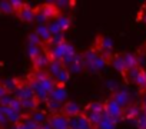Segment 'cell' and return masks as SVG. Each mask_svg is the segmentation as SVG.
I'll return each instance as SVG.
<instances>
[{"instance_id": "32", "label": "cell", "mask_w": 146, "mask_h": 129, "mask_svg": "<svg viewBox=\"0 0 146 129\" xmlns=\"http://www.w3.org/2000/svg\"><path fill=\"white\" fill-rule=\"evenodd\" d=\"M135 83H136L140 89H146V75H145V70H142V72L139 73V76L136 78Z\"/></svg>"}, {"instance_id": "2", "label": "cell", "mask_w": 146, "mask_h": 129, "mask_svg": "<svg viewBox=\"0 0 146 129\" xmlns=\"http://www.w3.org/2000/svg\"><path fill=\"white\" fill-rule=\"evenodd\" d=\"M46 52L49 53V56H50L52 60H59V62H62L63 57L67 56V55H75V53H76L75 47H73L70 43H67L66 40H64L63 43L57 45V46H52V47H49Z\"/></svg>"}, {"instance_id": "1", "label": "cell", "mask_w": 146, "mask_h": 129, "mask_svg": "<svg viewBox=\"0 0 146 129\" xmlns=\"http://www.w3.org/2000/svg\"><path fill=\"white\" fill-rule=\"evenodd\" d=\"M27 83L30 85V88L35 92V98L37 100H47L50 92L54 89L56 82L54 79L46 72V70H35Z\"/></svg>"}, {"instance_id": "34", "label": "cell", "mask_w": 146, "mask_h": 129, "mask_svg": "<svg viewBox=\"0 0 146 129\" xmlns=\"http://www.w3.org/2000/svg\"><path fill=\"white\" fill-rule=\"evenodd\" d=\"M135 123H136V126H137L139 129H146V115L142 112L140 116L135 120Z\"/></svg>"}, {"instance_id": "3", "label": "cell", "mask_w": 146, "mask_h": 129, "mask_svg": "<svg viewBox=\"0 0 146 129\" xmlns=\"http://www.w3.org/2000/svg\"><path fill=\"white\" fill-rule=\"evenodd\" d=\"M67 119H69V129H93L95 128L83 113H80L78 116L67 118Z\"/></svg>"}, {"instance_id": "36", "label": "cell", "mask_w": 146, "mask_h": 129, "mask_svg": "<svg viewBox=\"0 0 146 129\" xmlns=\"http://www.w3.org/2000/svg\"><path fill=\"white\" fill-rule=\"evenodd\" d=\"M12 99H13V95H12V93H7L6 96H3L2 99H0V106H2V108H7V106H10Z\"/></svg>"}, {"instance_id": "7", "label": "cell", "mask_w": 146, "mask_h": 129, "mask_svg": "<svg viewBox=\"0 0 146 129\" xmlns=\"http://www.w3.org/2000/svg\"><path fill=\"white\" fill-rule=\"evenodd\" d=\"M112 99L125 110L127 106H130V95H129V92L127 90H125V89H119V90H116L115 93H113V96H112Z\"/></svg>"}, {"instance_id": "30", "label": "cell", "mask_w": 146, "mask_h": 129, "mask_svg": "<svg viewBox=\"0 0 146 129\" xmlns=\"http://www.w3.org/2000/svg\"><path fill=\"white\" fill-rule=\"evenodd\" d=\"M140 72H142V69H140V68H133V69L127 70V72L125 73V76H126L129 80L135 82V80H136V78L139 76V73H140Z\"/></svg>"}, {"instance_id": "10", "label": "cell", "mask_w": 146, "mask_h": 129, "mask_svg": "<svg viewBox=\"0 0 146 129\" xmlns=\"http://www.w3.org/2000/svg\"><path fill=\"white\" fill-rule=\"evenodd\" d=\"M62 113L67 118H72V116H78L82 113L80 110V106L76 103V102H64L63 103V109H62Z\"/></svg>"}, {"instance_id": "8", "label": "cell", "mask_w": 146, "mask_h": 129, "mask_svg": "<svg viewBox=\"0 0 146 129\" xmlns=\"http://www.w3.org/2000/svg\"><path fill=\"white\" fill-rule=\"evenodd\" d=\"M50 56L46 50H43L37 57L33 59V66L36 68V70H46L49 68V64H50Z\"/></svg>"}, {"instance_id": "37", "label": "cell", "mask_w": 146, "mask_h": 129, "mask_svg": "<svg viewBox=\"0 0 146 129\" xmlns=\"http://www.w3.org/2000/svg\"><path fill=\"white\" fill-rule=\"evenodd\" d=\"M10 3H12L13 10H15V12H17V13H19V12H20V10L26 6V3H25V2H20V0H12Z\"/></svg>"}, {"instance_id": "9", "label": "cell", "mask_w": 146, "mask_h": 129, "mask_svg": "<svg viewBox=\"0 0 146 129\" xmlns=\"http://www.w3.org/2000/svg\"><path fill=\"white\" fill-rule=\"evenodd\" d=\"M0 108H2V106H0ZM2 113L6 116L7 123H12V125H17V123H20L22 119H23V115H22L20 112L13 110L10 106H7V108H2Z\"/></svg>"}, {"instance_id": "26", "label": "cell", "mask_w": 146, "mask_h": 129, "mask_svg": "<svg viewBox=\"0 0 146 129\" xmlns=\"http://www.w3.org/2000/svg\"><path fill=\"white\" fill-rule=\"evenodd\" d=\"M37 105H39V100H37L36 98L22 100V106H23V109H26V110H36Z\"/></svg>"}, {"instance_id": "16", "label": "cell", "mask_w": 146, "mask_h": 129, "mask_svg": "<svg viewBox=\"0 0 146 129\" xmlns=\"http://www.w3.org/2000/svg\"><path fill=\"white\" fill-rule=\"evenodd\" d=\"M122 59L125 62V66H126V72L133 69V68H139L137 64V56L133 55V53H125L122 55Z\"/></svg>"}, {"instance_id": "43", "label": "cell", "mask_w": 146, "mask_h": 129, "mask_svg": "<svg viewBox=\"0 0 146 129\" xmlns=\"http://www.w3.org/2000/svg\"><path fill=\"white\" fill-rule=\"evenodd\" d=\"M145 75H146V70H145Z\"/></svg>"}, {"instance_id": "28", "label": "cell", "mask_w": 146, "mask_h": 129, "mask_svg": "<svg viewBox=\"0 0 146 129\" xmlns=\"http://www.w3.org/2000/svg\"><path fill=\"white\" fill-rule=\"evenodd\" d=\"M43 52V49L40 47V45H27V53H29V56L32 57V60L35 59V57H37L40 53Z\"/></svg>"}, {"instance_id": "22", "label": "cell", "mask_w": 146, "mask_h": 129, "mask_svg": "<svg viewBox=\"0 0 146 129\" xmlns=\"http://www.w3.org/2000/svg\"><path fill=\"white\" fill-rule=\"evenodd\" d=\"M3 86H5V89L9 92V93H13L17 88H19V85H20V82L17 80V79H6L3 83H2Z\"/></svg>"}, {"instance_id": "33", "label": "cell", "mask_w": 146, "mask_h": 129, "mask_svg": "<svg viewBox=\"0 0 146 129\" xmlns=\"http://www.w3.org/2000/svg\"><path fill=\"white\" fill-rule=\"evenodd\" d=\"M64 42V37H63V35L60 33V35H56V36H52V39L49 40V47H52V46H57V45H60V43H63Z\"/></svg>"}, {"instance_id": "41", "label": "cell", "mask_w": 146, "mask_h": 129, "mask_svg": "<svg viewBox=\"0 0 146 129\" xmlns=\"http://www.w3.org/2000/svg\"><path fill=\"white\" fill-rule=\"evenodd\" d=\"M142 112L146 115V93H145L143 98H142Z\"/></svg>"}, {"instance_id": "5", "label": "cell", "mask_w": 146, "mask_h": 129, "mask_svg": "<svg viewBox=\"0 0 146 129\" xmlns=\"http://www.w3.org/2000/svg\"><path fill=\"white\" fill-rule=\"evenodd\" d=\"M52 129H69V119L63 113H54L47 119Z\"/></svg>"}, {"instance_id": "20", "label": "cell", "mask_w": 146, "mask_h": 129, "mask_svg": "<svg viewBox=\"0 0 146 129\" xmlns=\"http://www.w3.org/2000/svg\"><path fill=\"white\" fill-rule=\"evenodd\" d=\"M53 79H54V82H56V85H64L67 80H69V70L66 69V68H63L56 76H53Z\"/></svg>"}, {"instance_id": "31", "label": "cell", "mask_w": 146, "mask_h": 129, "mask_svg": "<svg viewBox=\"0 0 146 129\" xmlns=\"http://www.w3.org/2000/svg\"><path fill=\"white\" fill-rule=\"evenodd\" d=\"M13 7L10 2H0V13H5V15H10L13 13Z\"/></svg>"}, {"instance_id": "14", "label": "cell", "mask_w": 146, "mask_h": 129, "mask_svg": "<svg viewBox=\"0 0 146 129\" xmlns=\"http://www.w3.org/2000/svg\"><path fill=\"white\" fill-rule=\"evenodd\" d=\"M140 113H142V109L139 106H136V105H130V106H127L123 110V116L126 119H129V120H133V122L140 116Z\"/></svg>"}, {"instance_id": "21", "label": "cell", "mask_w": 146, "mask_h": 129, "mask_svg": "<svg viewBox=\"0 0 146 129\" xmlns=\"http://www.w3.org/2000/svg\"><path fill=\"white\" fill-rule=\"evenodd\" d=\"M46 106H47V110L50 113H60V110L63 109V103H59L56 100H52V99H47L46 100Z\"/></svg>"}, {"instance_id": "23", "label": "cell", "mask_w": 146, "mask_h": 129, "mask_svg": "<svg viewBox=\"0 0 146 129\" xmlns=\"http://www.w3.org/2000/svg\"><path fill=\"white\" fill-rule=\"evenodd\" d=\"M54 20H56V23L59 25V27H60L62 32H64V30H67V29L70 27V19H69L67 16L60 15V16H57Z\"/></svg>"}, {"instance_id": "38", "label": "cell", "mask_w": 146, "mask_h": 129, "mask_svg": "<svg viewBox=\"0 0 146 129\" xmlns=\"http://www.w3.org/2000/svg\"><path fill=\"white\" fill-rule=\"evenodd\" d=\"M29 43H30V45H40L42 40H40L39 36L33 32V33H30V36H29Z\"/></svg>"}, {"instance_id": "11", "label": "cell", "mask_w": 146, "mask_h": 129, "mask_svg": "<svg viewBox=\"0 0 146 129\" xmlns=\"http://www.w3.org/2000/svg\"><path fill=\"white\" fill-rule=\"evenodd\" d=\"M66 98H67V92H66L64 86H62V85H56L54 89H53V90L50 92V95H49V99L56 100V102H59V103H64V102H66Z\"/></svg>"}, {"instance_id": "39", "label": "cell", "mask_w": 146, "mask_h": 129, "mask_svg": "<svg viewBox=\"0 0 146 129\" xmlns=\"http://www.w3.org/2000/svg\"><path fill=\"white\" fill-rule=\"evenodd\" d=\"M53 5H54V7H56L57 10H60V9H63V7L73 6V3H72V2H56V3H53Z\"/></svg>"}, {"instance_id": "17", "label": "cell", "mask_w": 146, "mask_h": 129, "mask_svg": "<svg viewBox=\"0 0 146 129\" xmlns=\"http://www.w3.org/2000/svg\"><path fill=\"white\" fill-rule=\"evenodd\" d=\"M35 33L39 36V39H40L42 42L49 43V40L52 39V35H50V32H49V29H47V25L37 26V29H36V32H35Z\"/></svg>"}, {"instance_id": "35", "label": "cell", "mask_w": 146, "mask_h": 129, "mask_svg": "<svg viewBox=\"0 0 146 129\" xmlns=\"http://www.w3.org/2000/svg\"><path fill=\"white\" fill-rule=\"evenodd\" d=\"M10 108H12L13 110H16V112H20V113H22V110H23L22 100H19V99L13 98V99H12V103H10Z\"/></svg>"}, {"instance_id": "12", "label": "cell", "mask_w": 146, "mask_h": 129, "mask_svg": "<svg viewBox=\"0 0 146 129\" xmlns=\"http://www.w3.org/2000/svg\"><path fill=\"white\" fill-rule=\"evenodd\" d=\"M37 10H40L49 22L53 20V19H56V17L59 16V10L54 7L53 3H46V5H43V6H42L40 9H37Z\"/></svg>"}, {"instance_id": "18", "label": "cell", "mask_w": 146, "mask_h": 129, "mask_svg": "<svg viewBox=\"0 0 146 129\" xmlns=\"http://www.w3.org/2000/svg\"><path fill=\"white\" fill-rule=\"evenodd\" d=\"M112 64H113V68H115L119 73H122V75L126 73V66H125V62H123V59H122V55L113 56V57H112Z\"/></svg>"}, {"instance_id": "42", "label": "cell", "mask_w": 146, "mask_h": 129, "mask_svg": "<svg viewBox=\"0 0 146 129\" xmlns=\"http://www.w3.org/2000/svg\"><path fill=\"white\" fill-rule=\"evenodd\" d=\"M39 129H52V126L49 125V122H44V123H42L39 126Z\"/></svg>"}, {"instance_id": "6", "label": "cell", "mask_w": 146, "mask_h": 129, "mask_svg": "<svg viewBox=\"0 0 146 129\" xmlns=\"http://www.w3.org/2000/svg\"><path fill=\"white\" fill-rule=\"evenodd\" d=\"M13 95V98H16V99H19V100H25V99H32V98H35V92H33V89L30 88V85L26 82V83H20L19 85V88L12 93Z\"/></svg>"}, {"instance_id": "27", "label": "cell", "mask_w": 146, "mask_h": 129, "mask_svg": "<svg viewBox=\"0 0 146 129\" xmlns=\"http://www.w3.org/2000/svg\"><path fill=\"white\" fill-rule=\"evenodd\" d=\"M113 47V42L109 37H100L99 39V47L98 50H112Z\"/></svg>"}, {"instance_id": "24", "label": "cell", "mask_w": 146, "mask_h": 129, "mask_svg": "<svg viewBox=\"0 0 146 129\" xmlns=\"http://www.w3.org/2000/svg\"><path fill=\"white\" fill-rule=\"evenodd\" d=\"M83 115L88 118V120L93 125V126H96L98 123H99V120H100V118H102V113H96V112H90V110H86L85 109V112H83Z\"/></svg>"}, {"instance_id": "25", "label": "cell", "mask_w": 146, "mask_h": 129, "mask_svg": "<svg viewBox=\"0 0 146 129\" xmlns=\"http://www.w3.org/2000/svg\"><path fill=\"white\" fill-rule=\"evenodd\" d=\"M86 110L96 112V113H103L105 112V102H92L86 106Z\"/></svg>"}, {"instance_id": "4", "label": "cell", "mask_w": 146, "mask_h": 129, "mask_svg": "<svg viewBox=\"0 0 146 129\" xmlns=\"http://www.w3.org/2000/svg\"><path fill=\"white\" fill-rule=\"evenodd\" d=\"M105 113L109 115V116H110L112 119H115L116 122H119V120L122 119V116H123V109L110 98L109 100L105 102Z\"/></svg>"}, {"instance_id": "15", "label": "cell", "mask_w": 146, "mask_h": 129, "mask_svg": "<svg viewBox=\"0 0 146 129\" xmlns=\"http://www.w3.org/2000/svg\"><path fill=\"white\" fill-rule=\"evenodd\" d=\"M19 17H20V20L30 23V22H33V20L36 19V10L32 9V7H29V6H25V7L19 12Z\"/></svg>"}, {"instance_id": "40", "label": "cell", "mask_w": 146, "mask_h": 129, "mask_svg": "<svg viewBox=\"0 0 146 129\" xmlns=\"http://www.w3.org/2000/svg\"><path fill=\"white\" fill-rule=\"evenodd\" d=\"M7 93H9V92H7V90L5 89V86H3L2 83H0V99H2L3 96H6Z\"/></svg>"}, {"instance_id": "29", "label": "cell", "mask_w": 146, "mask_h": 129, "mask_svg": "<svg viewBox=\"0 0 146 129\" xmlns=\"http://www.w3.org/2000/svg\"><path fill=\"white\" fill-rule=\"evenodd\" d=\"M30 118H32L36 123H39V125L47 122V116H46V113H44V112H40V110H35V112L30 115Z\"/></svg>"}, {"instance_id": "13", "label": "cell", "mask_w": 146, "mask_h": 129, "mask_svg": "<svg viewBox=\"0 0 146 129\" xmlns=\"http://www.w3.org/2000/svg\"><path fill=\"white\" fill-rule=\"evenodd\" d=\"M116 125H117V122L103 112L99 123L96 125V129H116Z\"/></svg>"}, {"instance_id": "19", "label": "cell", "mask_w": 146, "mask_h": 129, "mask_svg": "<svg viewBox=\"0 0 146 129\" xmlns=\"http://www.w3.org/2000/svg\"><path fill=\"white\" fill-rule=\"evenodd\" d=\"M63 68H64V66L62 64V62H59V60H50V64H49V68H47V73L53 78V76H56Z\"/></svg>"}]
</instances>
